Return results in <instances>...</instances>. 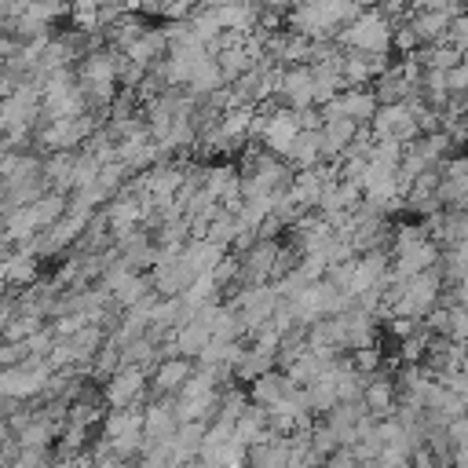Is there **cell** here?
<instances>
[{
  "label": "cell",
  "mask_w": 468,
  "mask_h": 468,
  "mask_svg": "<svg viewBox=\"0 0 468 468\" xmlns=\"http://www.w3.org/2000/svg\"><path fill=\"white\" fill-rule=\"evenodd\" d=\"M190 377V366L187 363H165L162 373H158V388L162 392H172V388H183Z\"/></svg>",
  "instance_id": "7a4b0ae2"
},
{
  "label": "cell",
  "mask_w": 468,
  "mask_h": 468,
  "mask_svg": "<svg viewBox=\"0 0 468 468\" xmlns=\"http://www.w3.org/2000/svg\"><path fill=\"white\" fill-rule=\"evenodd\" d=\"M447 26H450V19L447 15H424V19H417V33L421 37H428V41H432V37H443L447 33Z\"/></svg>",
  "instance_id": "3957f363"
},
{
  "label": "cell",
  "mask_w": 468,
  "mask_h": 468,
  "mask_svg": "<svg viewBox=\"0 0 468 468\" xmlns=\"http://www.w3.org/2000/svg\"><path fill=\"white\" fill-rule=\"evenodd\" d=\"M136 392H139V373H136V370H132V373H121V377H113V384H110V399H113L117 406H125Z\"/></svg>",
  "instance_id": "6da1fadb"
}]
</instances>
